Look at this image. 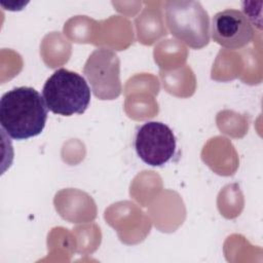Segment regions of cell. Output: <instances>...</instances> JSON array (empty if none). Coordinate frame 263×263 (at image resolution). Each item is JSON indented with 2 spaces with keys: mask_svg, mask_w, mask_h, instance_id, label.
<instances>
[{
  "mask_svg": "<svg viewBox=\"0 0 263 263\" xmlns=\"http://www.w3.org/2000/svg\"><path fill=\"white\" fill-rule=\"evenodd\" d=\"M90 95L85 78L65 68L54 71L42 89L47 109L62 116L84 113L90 103Z\"/></svg>",
  "mask_w": 263,
  "mask_h": 263,
  "instance_id": "obj_2",
  "label": "cell"
},
{
  "mask_svg": "<svg viewBox=\"0 0 263 263\" xmlns=\"http://www.w3.org/2000/svg\"><path fill=\"white\" fill-rule=\"evenodd\" d=\"M211 35L219 45L228 49H239L253 40L254 29L243 12L225 9L213 16Z\"/></svg>",
  "mask_w": 263,
  "mask_h": 263,
  "instance_id": "obj_6",
  "label": "cell"
},
{
  "mask_svg": "<svg viewBox=\"0 0 263 263\" xmlns=\"http://www.w3.org/2000/svg\"><path fill=\"white\" fill-rule=\"evenodd\" d=\"M134 145L146 164L161 166L174 156L177 141L170 126L159 121H148L137 129Z\"/></svg>",
  "mask_w": 263,
  "mask_h": 263,
  "instance_id": "obj_5",
  "label": "cell"
},
{
  "mask_svg": "<svg viewBox=\"0 0 263 263\" xmlns=\"http://www.w3.org/2000/svg\"><path fill=\"white\" fill-rule=\"evenodd\" d=\"M43 97L33 87L20 86L0 99V124L13 140H27L42 133L47 120Z\"/></svg>",
  "mask_w": 263,
  "mask_h": 263,
  "instance_id": "obj_1",
  "label": "cell"
},
{
  "mask_svg": "<svg viewBox=\"0 0 263 263\" xmlns=\"http://www.w3.org/2000/svg\"><path fill=\"white\" fill-rule=\"evenodd\" d=\"M164 14L168 31L178 40L194 49H200L209 44L210 16L198 1H166Z\"/></svg>",
  "mask_w": 263,
  "mask_h": 263,
  "instance_id": "obj_3",
  "label": "cell"
},
{
  "mask_svg": "<svg viewBox=\"0 0 263 263\" xmlns=\"http://www.w3.org/2000/svg\"><path fill=\"white\" fill-rule=\"evenodd\" d=\"M83 73L97 98L114 100L120 96V61L112 49H95L85 62Z\"/></svg>",
  "mask_w": 263,
  "mask_h": 263,
  "instance_id": "obj_4",
  "label": "cell"
}]
</instances>
